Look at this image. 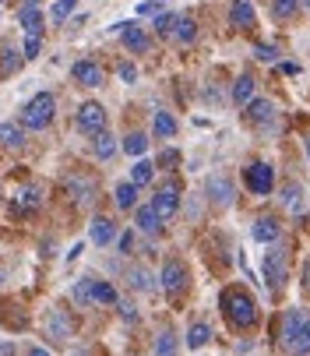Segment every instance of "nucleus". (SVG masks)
I'll return each instance as SVG.
<instances>
[{
  "instance_id": "79ce46f5",
  "label": "nucleus",
  "mask_w": 310,
  "mask_h": 356,
  "mask_svg": "<svg viewBox=\"0 0 310 356\" xmlns=\"http://www.w3.org/2000/svg\"><path fill=\"white\" fill-rule=\"evenodd\" d=\"M39 49H42V35H28V39H25V60L39 57Z\"/></svg>"
},
{
  "instance_id": "864d4df0",
  "label": "nucleus",
  "mask_w": 310,
  "mask_h": 356,
  "mask_svg": "<svg viewBox=\"0 0 310 356\" xmlns=\"http://www.w3.org/2000/svg\"><path fill=\"white\" fill-rule=\"evenodd\" d=\"M0 282H4V272H0Z\"/></svg>"
},
{
  "instance_id": "4468645a",
  "label": "nucleus",
  "mask_w": 310,
  "mask_h": 356,
  "mask_svg": "<svg viewBox=\"0 0 310 356\" xmlns=\"http://www.w3.org/2000/svg\"><path fill=\"white\" fill-rule=\"evenodd\" d=\"M71 78L81 85V88H99L102 85V67L95 60H74L71 64Z\"/></svg>"
},
{
  "instance_id": "2eb2a0df",
  "label": "nucleus",
  "mask_w": 310,
  "mask_h": 356,
  "mask_svg": "<svg viewBox=\"0 0 310 356\" xmlns=\"http://www.w3.org/2000/svg\"><path fill=\"white\" fill-rule=\"evenodd\" d=\"M250 233H254L257 243H265V247H268V243H275V240L282 236V222H279V216H257Z\"/></svg>"
},
{
  "instance_id": "cd10ccee",
  "label": "nucleus",
  "mask_w": 310,
  "mask_h": 356,
  "mask_svg": "<svg viewBox=\"0 0 310 356\" xmlns=\"http://www.w3.org/2000/svg\"><path fill=\"white\" fill-rule=\"evenodd\" d=\"M124 152H127V156H134V159H141L145 152H148V134H141V131H131V134L124 138Z\"/></svg>"
},
{
  "instance_id": "412c9836",
  "label": "nucleus",
  "mask_w": 310,
  "mask_h": 356,
  "mask_svg": "<svg viewBox=\"0 0 310 356\" xmlns=\"http://www.w3.org/2000/svg\"><path fill=\"white\" fill-rule=\"evenodd\" d=\"M134 226H138L141 233H159V229H163V219L155 216L152 205H138V209H134Z\"/></svg>"
},
{
  "instance_id": "7ed1b4c3",
  "label": "nucleus",
  "mask_w": 310,
  "mask_h": 356,
  "mask_svg": "<svg viewBox=\"0 0 310 356\" xmlns=\"http://www.w3.org/2000/svg\"><path fill=\"white\" fill-rule=\"evenodd\" d=\"M42 332H46V339L54 342V346H67L71 335H74V318H71V311L54 307V311L42 318Z\"/></svg>"
},
{
  "instance_id": "f704fd0d",
  "label": "nucleus",
  "mask_w": 310,
  "mask_h": 356,
  "mask_svg": "<svg viewBox=\"0 0 310 356\" xmlns=\"http://www.w3.org/2000/svg\"><path fill=\"white\" fill-rule=\"evenodd\" d=\"M155 356H177V335L170 328L155 339Z\"/></svg>"
},
{
  "instance_id": "f257e3e1",
  "label": "nucleus",
  "mask_w": 310,
  "mask_h": 356,
  "mask_svg": "<svg viewBox=\"0 0 310 356\" xmlns=\"http://www.w3.org/2000/svg\"><path fill=\"white\" fill-rule=\"evenodd\" d=\"M219 307H222V314H226L233 332H250L257 325V303H254V296L243 286H229L222 293V300H219Z\"/></svg>"
},
{
  "instance_id": "6ab92c4d",
  "label": "nucleus",
  "mask_w": 310,
  "mask_h": 356,
  "mask_svg": "<svg viewBox=\"0 0 310 356\" xmlns=\"http://www.w3.org/2000/svg\"><path fill=\"white\" fill-rule=\"evenodd\" d=\"M92 156H95V159H102V163L117 156V141H113V134H110V131L92 134Z\"/></svg>"
},
{
  "instance_id": "4c0bfd02",
  "label": "nucleus",
  "mask_w": 310,
  "mask_h": 356,
  "mask_svg": "<svg viewBox=\"0 0 310 356\" xmlns=\"http://www.w3.org/2000/svg\"><path fill=\"white\" fill-rule=\"evenodd\" d=\"M74 8H78V0H57V4H54V11H49V18H54V22L60 25V22H64V18H67Z\"/></svg>"
},
{
  "instance_id": "473e14b6",
  "label": "nucleus",
  "mask_w": 310,
  "mask_h": 356,
  "mask_svg": "<svg viewBox=\"0 0 310 356\" xmlns=\"http://www.w3.org/2000/svg\"><path fill=\"white\" fill-rule=\"evenodd\" d=\"M152 177H155V166L148 159H138L134 170H131V184L134 187H145V184H152Z\"/></svg>"
},
{
  "instance_id": "e433bc0d",
  "label": "nucleus",
  "mask_w": 310,
  "mask_h": 356,
  "mask_svg": "<svg viewBox=\"0 0 310 356\" xmlns=\"http://www.w3.org/2000/svg\"><path fill=\"white\" fill-rule=\"evenodd\" d=\"M88 289H92V279L88 275L74 282V303H78V307H88V303H92V293Z\"/></svg>"
},
{
  "instance_id": "39448f33",
  "label": "nucleus",
  "mask_w": 310,
  "mask_h": 356,
  "mask_svg": "<svg viewBox=\"0 0 310 356\" xmlns=\"http://www.w3.org/2000/svg\"><path fill=\"white\" fill-rule=\"evenodd\" d=\"M265 279L272 289H282L289 282V250L286 247H272L265 254Z\"/></svg>"
},
{
  "instance_id": "2f4dec72",
  "label": "nucleus",
  "mask_w": 310,
  "mask_h": 356,
  "mask_svg": "<svg viewBox=\"0 0 310 356\" xmlns=\"http://www.w3.org/2000/svg\"><path fill=\"white\" fill-rule=\"evenodd\" d=\"M282 205H286L289 212H303V187H300V184H286V191H282Z\"/></svg>"
},
{
  "instance_id": "c85d7f7f",
  "label": "nucleus",
  "mask_w": 310,
  "mask_h": 356,
  "mask_svg": "<svg viewBox=\"0 0 310 356\" xmlns=\"http://www.w3.org/2000/svg\"><path fill=\"white\" fill-rule=\"evenodd\" d=\"M209 339H212V325L194 321V325H190V332H187V349H201Z\"/></svg>"
},
{
  "instance_id": "a18cd8bd",
  "label": "nucleus",
  "mask_w": 310,
  "mask_h": 356,
  "mask_svg": "<svg viewBox=\"0 0 310 356\" xmlns=\"http://www.w3.org/2000/svg\"><path fill=\"white\" fill-rule=\"evenodd\" d=\"M180 163V152L177 148H170V152H163V156H159V166H177Z\"/></svg>"
},
{
  "instance_id": "ddd939ff",
  "label": "nucleus",
  "mask_w": 310,
  "mask_h": 356,
  "mask_svg": "<svg viewBox=\"0 0 310 356\" xmlns=\"http://www.w3.org/2000/svg\"><path fill=\"white\" fill-rule=\"evenodd\" d=\"M303 321H307V314H303L300 307H293V311H286V314H282V325H279V339H282V349H286V353L293 349V342H296V335H300Z\"/></svg>"
},
{
  "instance_id": "9d476101",
  "label": "nucleus",
  "mask_w": 310,
  "mask_h": 356,
  "mask_svg": "<svg viewBox=\"0 0 310 356\" xmlns=\"http://www.w3.org/2000/svg\"><path fill=\"white\" fill-rule=\"evenodd\" d=\"M67 194L74 197V205H78V209H88L92 201L99 197V184H95L92 177L74 173V177H67Z\"/></svg>"
},
{
  "instance_id": "a878e982",
  "label": "nucleus",
  "mask_w": 310,
  "mask_h": 356,
  "mask_svg": "<svg viewBox=\"0 0 310 356\" xmlns=\"http://www.w3.org/2000/svg\"><path fill=\"white\" fill-rule=\"evenodd\" d=\"M18 22L25 25L28 35H42V11L39 8H22L18 11Z\"/></svg>"
},
{
  "instance_id": "37998d69",
  "label": "nucleus",
  "mask_w": 310,
  "mask_h": 356,
  "mask_svg": "<svg viewBox=\"0 0 310 356\" xmlns=\"http://www.w3.org/2000/svg\"><path fill=\"white\" fill-rule=\"evenodd\" d=\"M163 11V0H141L138 4V15H159Z\"/></svg>"
},
{
  "instance_id": "9b49d317",
  "label": "nucleus",
  "mask_w": 310,
  "mask_h": 356,
  "mask_svg": "<svg viewBox=\"0 0 310 356\" xmlns=\"http://www.w3.org/2000/svg\"><path fill=\"white\" fill-rule=\"evenodd\" d=\"M78 131H85L88 138L99 134V131H106V110H102L99 103H81V110H78Z\"/></svg>"
},
{
  "instance_id": "dca6fc26",
  "label": "nucleus",
  "mask_w": 310,
  "mask_h": 356,
  "mask_svg": "<svg viewBox=\"0 0 310 356\" xmlns=\"http://www.w3.org/2000/svg\"><path fill=\"white\" fill-rule=\"evenodd\" d=\"M247 117L257 127H272L275 124V103H272V99H250V103H247Z\"/></svg>"
},
{
  "instance_id": "6e6552de",
  "label": "nucleus",
  "mask_w": 310,
  "mask_h": 356,
  "mask_svg": "<svg viewBox=\"0 0 310 356\" xmlns=\"http://www.w3.org/2000/svg\"><path fill=\"white\" fill-rule=\"evenodd\" d=\"M204 194H209V201H215L219 209H229L233 205V194H236L233 177L229 173H212L209 180H204Z\"/></svg>"
},
{
  "instance_id": "bb28decb",
  "label": "nucleus",
  "mask_w": 310,
  "mask_h": 356,
  "mask_svg": "<svg viewBox=\"0 0 310 356\" xmlns=\"http://www.w3.org/2000/svg\"><path fill=\"white\" fill-rule=\"evenodd\" d=\"M117 205L124 209V212H134L138 209V187L134 184H117Z\"/></svg>"
},
{
  "instance_id": "49530a36",
  "label": "nucleus",
  "mask_w": 310,
  "mask_h": 356,
  "mask_svg": "<svg viewBox=\"0 0 310 356\" xmlns=\"http://www.w3.org/2000/svg\"><path fill=\"white\" fill-rule=\"evenodd\" d=\"M131 247H134V236H131V233H124V236H120V250H124V254H127V250H131Z\"/></svg>"
},
{
  "instance_id": "c756f323",
  "label": "nucleus",
  "mask_w": 310,
  "mask_h": 356,
  "mask_svg": "<svg viewBox=\"0 0 310 356\" xmlns=\"http://www.w3.org/2000/svg\"><path fill=\"white\" fill-rule=\"evenodd\" d=\"M88 293H92V303H117V300H120L117 289H113L110 282H102V279H99V282L92 279V289H88Z\"/></svg>"
},
{
  "instance_id": "423d86ee",
  "label": "nucleus",
  "mask_w": 310,
  "mask_h": 356,
  "mask_svg": "<svg viewBox=\"0 0 310 356\" xmlns=\"http://www.w3.org/2000/svg\"><path fill=\"white\" fill-rule=\"evenodd\" d=\"M243 184L254 191V194H272V187H275V170H272V163H250L247 170H243Z\"/></svg>"
},
{
  "instance_id": "09e8293b",
  "label": "nucleus",
  "mask_w": 310,
  "mask_h": 356,
  "mask_svg": "<svg viewBox=\"0 0 310 356\" xmlns=\"http://www.w3.org/2000/svg\"><path fill=\"white\" fill-rule=\"evenodd\" d=\"M303 286H307V289H310V258H307V261H303Z\"/></svg>"
},
{
  "instance_id": "0eeeda50",
  "label": "nucleus",
  "mask_w": 310,
  "mask_h": 356,
  "mask_svg": "<svg viewBox=\"0 0 310 356\" xmlns=\"http://www.w3.org/2000/svg\"><path fill=\"white\" fill-rule=\"evenodd\" d=\"M159 282H163L166 296H170V300L177 303V300H180V293L187 289V268H183V261L170 258V261L163 265V275H159Z\"/></svg>"
},
{
  "instance_id": "5701e85b",
  "label": "nucleus",
  "mask_w": 310,
  "mask_h": 356,
  "mask_svg": "<svg viewBox=\"0 0 310 356\" xmlns=\"http://www.w3.org/2000/svg\"><path fill=\"white\" fill-rule=\"evenodd\" d=\"M127 282H131V289H138V293H152V289H155V275H152L148 268H141V265L127 268Z\"/></svg>"
},
{
  "instance_id": "c9c22d12",
  "label": "nucleus",
  "mask_w": 310,
  "mask_h": 356,
  "mask_svg": "<svg viewBox=\"0 0 310 356\" xmlns=\"http://www.w3.org/2000/svg\"><path fill=\"white\" fill-rule=\"evenodd\" d=\"M293 356H303V353H310V318L303 321V328H300V335H296V342H293V349H289Z\"/></svg>"
},
{
  "instance_id": "ea45409f",
  "label": "nucleus",
  "mask_w": 310,
  "mask_h": 356,
  "mask_svg": "<svg viewBox=\"0 0 310 356\" xmlns=\"http://www.w3.org/2000/svg\"><path fill=\"white\" fill-rule=\"evenodd\" d=\"M173 25H177V15H170V11L155 15V32H173Z\"/></svg>"
},
{
  "instance_id": "6e6d98bb",
  "label": "nucleus",
  "mask_w": 310,
  "mask_h": 356,
  "mask_svg": "<svg viewBox=\"0 0 310 356\" xmlns=\"http://www.w3.org/2000/svg\"><path fill=\"white\" fill-rule=\"evenodd\" d=\"M163 4H166V0H163Z\"/></svg>"
},
{
  "instance_id": "7c9ffc66",
  "label": "nucleus",
  "mask_w": 310,
  "mask_h": 356,
  "mask_svg": "<svg viewBox=\"0 0 310 356\" xmlns=\"http://www.w3.org/2000/svg\"><path fill=\"white\" fill-rule=\"evenodd\" d=\"M173 29H177V42H183V46H190V42L197 39V22H194L190 15H187V18H177Z\"/></svg>"
},
{
  "instance_id": "f3484780",
  "label": "nucleus",
  "mask_w": 310,
  "mask_h": 356,
  "mask_svg": "<svg viewBox=\"0 0 310 356\" xmlns=\"http://www.w3.org/2000/svg\"><path fill=\"white\" fill-rule=\"evenodd\" d=\"M229 22H233V29H243V32H250V29L257 25V11H254L250 0H233V8H229Z\"/></svg>"
},
{
  "instance_id": "c03bdc74",
  "label": "nucleus",
  "mask_w": 310,
  "mask_h": 356,
  "mask_svg": "<svg viewBox=\"0 0 310 356\" xmlns=\"http://www.w3.org/2000/svg\"><path fill=\"white\" fill-rule=\"evenodd\" d=\"M117 74H120V81H127V85H131V81H138V67H134V64H120V67H117Z\"/></svg>"
},
{
  "instance_id": "20e7f679",
  "label": "nucleus",
  "mask_w": 310,
  "mask_h": 356,
  "mask_svg": "<svg viewBox=\"0 0 310 356\" xmlns=\"http://www.w3.org/2000/svg\"><path fill=\"white\" fill-rule=\"evenodd\" d=\"M148 205L155 209V216H159L163 222H166V219H173V216H177V209H180V184H177V180H166L163 187H155V194H152Z\"/></svg>"
},
{
  "instance_id": "58836bf2",
  "label": "nucleus",
  "mask_w": 310,
  "mask_h": 356,
  "mask_svg": "<svg viewBox=\"0 0 310 356\" xmlns=\"http://www.w3.org/2000/svg\"><path fill=\"white\" fill-rule=\"evenodd\" d=\"M254 54H257V60H265V64H275V60H279V46H272V42H261V46L254 49Z\"/></svg>"
},
{
  "instance_id": "f8f14e48",
  "label": "nucleus",
  "mask_w": 310,
  "mask_h": 356,
  "mask_svg": "<svg viewBox=\"0 0 310 356\" xmlns=\"http://www.w3.org/2000/svg\"><path fill=\"white\" fill-rule=\"evenodd\" d=\"M117 32H120V39H124V46L131 49V54H145V49L152 46L148 42V32L138 25V22H120V25H113Z\"/></svg>"
},
{
  "instance_id": "4be33fe9",
  "label": "nucleus",
  "mask_w": 310,
  "mask_h": 356,
  "mask_svg": "<svg viewBox=\"0 0 310 356\" xmlns=\"http://www.w3.org/2000/svg\"><path fill=\"white\" fill-rule=\"evenodd\" d=\"M152 131H155V138H173V134L180 131V124H177V117H173V113H166V110H155Z\"/></svg>"
},
{
  "instance_id": "1a4fd4ad",
  "label": "nucleus",
  "mask_w": 310,
  "mask_h": 356,
  "mask_svg": "<svg viewBox=\"0 0 310 356\" xmlns=\"http://www.w3.org/2000/svg\"><path fill=\"white\" fill-rule=\"evenodd\" d=\"M39 205H42V187L39 184H22L11 194V212L15 216H32Z\"/></svg>"
},
{
  "instance_id": "603ef678",
  "label": "nucleus",
  "mask_w": 310,
  "mask_h": 356,
  "mask_svg": "<svg viewBox=\"0 0 310 356\" xmlns=\"http://www.w3.org/2000/svg\"><path fill=\"white\" fill-rule=\"evenodd\" d=\"M307 156H310V134H307Z\"/></svg>"
},
{
  "instance_id": "a19ab883",
  "label": "nucleus",
  "mask_w": 310,
  "mask_h": 356,
  "mask_svg": "<svg viewBox=\"0 0 310 356\" xmlns=\"http://www.w3.org/2000/svg\"><path fill=\"white\" fill-rule=\"evenodd\" d=\"M117 307H120V318H124V321L138 325V307H134V303H127V300H117Z\"/></svg>"
},
{
  "instance_id": "5fc2aeb1",
  "label": "nucleus",
  "mask_w": 310,
  "mask_h": 356,
  "mask_svg": "<svg viewBox=\"0 0 310 356\" xmlns=\"http://www.w3.org/2000/svg\"><path fill=\"white\" fill-rule=\"evenodd\" d=\"M303 4H307V8H310V0H303Z\"/></svg>"
},
{
  "instance_id": "f03ea898",
  "label": "nucleus",
  "mask_w": 310,
  "mask_h": 356,
  "mask_svg": "<svg viewBox=\"0 0 310 356\" xmlns=\"http://www.w3.org/2000/svg\"><path fill=\"white\" fill-rule=\"evenodd\" d=\"M54 113H57V99L49 95V92H39V95H32V99H28V106L22 110L18 124H22V127H28V131H42V127H49Z\"/></svg>"
},
{
  "instance_id": "3c124183",
  "label": "nucleus",
  "mask_w": 310,
  "mask_h": 356,
  "mask_svg": "<svg viewBox=\"0 0 310 356\" xmlns=\"http://www.w3.org/2000/svg\"><path fill=\"white\" fill-rule=\"evenodd\" d=\"M42 4V0H25V8H39Z\"/></svg>"
},
{
  "instance_id": "72a5a7b5",
  "label": "nucleus",
  "mask_w": 310,
  "mask_h": 356,
  "mask_svg": "<svg viewBox=\"0 0 310 356\" xmlns=\"http://www.w3.org/2000/svg\"><path fill=\"white\" fill-rule=\"evenodd\" d=\"M296 11H300V0H272V15H275V22H289Z\"/></svg>"
},
{
  "instance_id": "8fccbe9b",
  "label": "nucleus",
  "mask_w": 310,
  "mask_h": 356,
  "mask_svg": "<svg viewBox=\"0 0 310 356\" xmlns=\"http://www.w3.org/2000/svg\"><path fill=\"white\" fill-rule=\"evenodd\" d=\"M0 356H15V342H4V346H0Z\"/></svg>"
},
{
  "instance_id": "a211bd4d",
  "label": "nucleus",
  "mask_w": 310,
  "mask_h": 356,
  "mask_svg": "<svg viewBox=\"0 0 310 356\" xmlns=\"http://www.w3.org/2000/svg\"><path fill=\"white\" fill-rule=\"evenodd\" d=\"M113 236H117V226H113V219H106V216H95V219H92V226H88V240H92V243L106 247Z\"/></svg>"
},
{
  "instance_id": "393cba45",
  "label": "nucleus",
  "mask_w": 310,
  "mask_h": 356,
  "mask_svg": "<svg viewBox=\"0 0 310 356\" xmlns=\"http://www.w3.org/2000/svg\"><path fill=\"white\" fill-rule=\"evenodd\" d=\"M0 145L4 148H22L25 145V127L22 124H0Z\"/></svg>"
},
{
  "instance_id": "b1692460",
  "label": "nucleus",
  "mask_w": 310,
  "mask_h": 356,
  "mask_svg": "<svg viewBox=\"0 0 310 356\" xmlns=\"http://www.w3.org/2000/svg\"><path fill=\"white\" fill-rule=\"evenodd\" d=\"M254 85H257V81H254L250 74H240V78L233 81V103H236V106H247L250 99H254Z\"/></svg>"
},
{
  "instance_id": "de8ad7c7",
  "label": "nucleus",
  "mask_w": 310,
  "mask_h": 356,
  "mask_svg": "<svg viewBox=\"0 0 310 356\" xmlns=\"http://www.w3.org/2000/svg\"><path fill=\"white\" fill-rule=\"evenodd\" d=\"M25 356H49V349H42V346H32Z\"/></svg>"
},
{
  "instance_id": "aec40b11",
  "label": "nucleus",
  "mask_w": 310,
  "mask_h": 356,
  "mask_svg": "<svg viewBox=\"0 0 310 356\" xmlns=\"http://www.w3.org/2000/svg\"><path fill=\"white\" fill-rule=\"evenodd\" d=\"M18 67H22V54H18L11 42H0V81L11 78Z\"/></svg>"
}]
</instances>
